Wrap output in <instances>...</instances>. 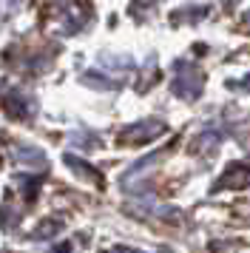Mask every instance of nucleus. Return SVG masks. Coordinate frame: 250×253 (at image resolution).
<instances>
[{"label":"nucleus","instance_id":"nucleus-1","mask_svg":"<svg viewBox=\"0 0 250 253\" xmlns=\"http://www.w3.org/2000/svg\"><path fill=\"white\" fill-rule=\"evenodd\" d=\"M219 182H222V188H242V185L250 182V168L239 165V168H233L230 173H225Z\"/></svg>","mask_w":250,"mask_h":253},{"label":"nucleus","instance_id":"nucleus-2","mask_svg":"<svg viewBox=\"0 0 250 253\" xmlns=\"http://www.w3.org/2000/svg\"><path fill=\"white\" fill-rule=\"evenodd\" d=\"M242 88H248V91H250V74L245 77V80H242Z\"/></svg>","mask_w":250,"mask_h":253},{"label":"nucleus","instance_id":"nucleus-3","mask_svg":"<svg viewBox=\"0 0 250 253\" xmlns=\"http://www.w3.org/2000/svg\"><path fill=\"white\" fill-rule=\"evenodd\" d=\"M245 23H250V12H248V14H245Z\"/></svg>","mask_w":250,"mask_h":253}]
</instances>
